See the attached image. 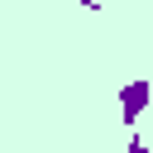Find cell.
Returning <instances> with one entry per match:
<instances>
[]
</instances>
